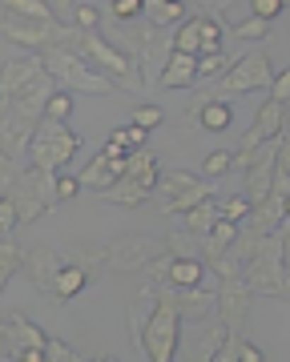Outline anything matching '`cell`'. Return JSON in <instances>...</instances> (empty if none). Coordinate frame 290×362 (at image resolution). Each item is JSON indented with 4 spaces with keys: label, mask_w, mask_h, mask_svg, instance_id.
I'll return each mask as SVG.
<instances>
[{
    "label": "cell",
    "mask_w": 290,
    "mask_h": 362,
    "mask_svg": "<svg viewBox=\"0 0 290 362\" xmlns=\"http://www.w3.org/2000/svg\"><path fill=\"white\" fill-rule=\"evenodd\" d=\"M149 294H153V314L145 318V330L137 334V350L145 354V362H173L178 346H182V314H178L173 290L149 286Z\"/></svg>",
    "instance_id": "cell-1"
},
{
    "label": "cell",
    "mask_w": 290,
    "mask_h": 362,
    "mask_svg": "<svg viewBox=\"0 0 290 362\" xmlns=\"http://www.w3.org/2000/svg\"><path fill=\"white\" fill-rule=\"evenodd\" d=\"M274 77L278 73H274V65H270L266 49H254V52H246V57H238L234 69H230L210 93H202V101H230V97H246V93H254V89L270 93Z\"/></svg>",
    "instance_id": "cell-2"
},
{
    "label": "cell",
    "mask_w": 290,
    "mask_h": 362,
    "mask_svg": "<svg viewBox=\"0 0 290 362\" xmlns=\"http://www.w3.org/2000/svg\"><path fill=\"white\" fill-rule=\"evenodd\" d=\"M57 177H61V173H53V169L28 165V169H21L16 181L4 189V197L16 202V214H21L25 226L37 221V218H45V214L57 206Z\"/></svg>",
    "instance_id": "cell-3"
},
{
    "label": "cell",
    "mask_w": 290,
    "mask_h": 362,
    "mask_svg": "<svg viewBox=\"0 0 290 362\" xmlns=\"http://www.w3.org/2000/svg\"><path fill=\"white\" fill-rule=\"evenodd\" d=\"M40 61H45V69H49L65 89L89 93V97H105V93L117 89L105 73H97V69H93L81 52H73V49H49V52H40Z\"/></svg>",
    "instance_id": "cell-4"
},
{
    "label": "cell",
    "mask_w": 290,
    "mask_h": 362,
    "mask_svg": "<svg viewBox=\"0 0 290 362\" xmlns=\"http://www.w3.org/2000/svg\"><path fill=\"white\" fill-rule=\"evenodd\" d=\"M242 282L250 286V294L282 298V282H286V242H282V230L270 233L262 246L254 250V258L246 262Z\"/></svg>",
    "instance_id": "cell-5"
},
{
    "label": "cell",
    "mask_w": 290,
    "mask_h": 362,
    "mask_svg": "<svg viewBox=\"0 0 290 362\" xmlns=\"http://www.w3.org/2000/svg\"><path fill=\"white\" fill-rule=\"evenodd\" d=\"M158 157H153V149H137V153H129V169H125V177L109 189V202L113 206H125V209H137L145 206V197L158 189Z\"/></svg>",
    "instance_id": "cell-6"
},
{
    "label": "cell",
    "mask_w": 290,
    "mask_h": 362,
    "mask_svg": "<svg viewBox=\"0 0 290 362\" xmlns=\"http://www.w3.org/2000/svg\"><path fill=\"white\" fill-rule=\"evenodd\" d=\"M210 197H218L214 194V181H202V177H194V173H161V181H158V206H161V214H190V209H198L202 202H210Z\"/></svg>",
    "instance_id": "cell-7"
},
{
    "label": "cell",
    "mask_w": 290,
    "mask_h": 362,
    "mask_svg": "<svg viewBox=\"0 0 290 362\" xmlns=\"http://www.w3.org/2000/svg\"><path fill=\"white\" fill-rule=\"evenodd\" d=\"M85 145V137H77V133L69 129V125H53V121H40L37 137H33V145H28V153H33V165L40 169H65L73 157H77V149Z\"/></svg>",
    "instance_id": "cell-8"
},
{
    "label": "cell",
    "mask_w": 290,
    "mask_h": 362,
    "mask_svg": "<svg viewBox=\"0 0 290 362\" xmlns=\"http://www.w3.org/2000/svg\"><path fill=\"white\" fill-rule=\"evenodd\" d=\"M166 254H170L166 242H153V238H141V233H121V238H113L105 246V270L137 274V270H149Z\"/></svg>",
    "instance_id": "cell-9"
},
{
    "label": "cell",
    "mask_w": 290,
    "mask_h": 362,
    "mask_svg": "<svg viewBox=\"0 0 290 362\" xmlns=\"http://www.w3.org/2000/svg\"><path fill=\"white\" fill-rule=\"evenodd\" d=\"M45 77H49V69H45L40 57H8V61H4V73H0V97H4V109L16 105L25 93H33Z\"/></svg>",
    "instance_id": "cell-10"
},
{
    "label": "cell",
    "mask_w": 290,
    "mask_h": 362,
    "mask_svg": "<svg viewBox=\"0 0 290 362\" xmlns=\"http://www.w3.org/2000/svg\"><path fill=\"white\" fill-rule=\"evenodd\" d=\"M109 40H113V49H121L125 57H129L133 65H137V73L145 77V69H149L153 52H158V40H153V25H149V21H137V25H117Z\"/></svg>",
    "instance_id": "cell-11"
},
{
    "label": "cell",
    "mask_w": 290,
    "mask_h": 362,
    "mask_svg": "<svg viewBox=\"0 0 290 362\" xmlns=\"http://www.w3.org/2000/svg\"><path fill=\"white\" fill-rule=\"evenodd\" d=\"M69 262L57 254V250L49 246H37L25 254V278L33 282V290L45 298H57V278H61V270H65Z\"/></svg>",
    "instance_id": "cell-12"
},
{
    "label": "cell",
    "mask_w": 290,
    "mask_h": 362,
    "mask_svg": "<svg viewBox=\"0 0 290 362\" xmlns=\"http://www.w3.org/2000/svg\"><path fill=\"white\" fill-rule=\"evenodd\" d=\"M0 346H4V358H16L21 350H49V334L33 326L25 314H4V322H0Z\"/></svg>",
    "instance_id": "cell-13"
},
{
    "label": "cell",
    "mask_w": 290,
    "mask_h": 362,
    "mask_svg": "<svg viewBox=\"0 0 290 362\" xmlns=\"http://www.w3.org/2000/svg\"><path fill=\"white\" fill-rule=\"evenodd\" d=\"M250 286L246 282H222L218 286V322L230 330V334H242L246 330V314H250Z\"/></svg>",
    "instance_id": "cell-14"
},
{
    "label": "cell",
    "mask_w": 290,
    "mask_h": 362,
    "mask_svg": "<svg viewBox=\"0 0 290 362\" xmlns=\"http://www.w3.org/2000/svg\"><path fill=\"white\" fill-rule=\"evenodd\" d=\"M125 169H129V157H105L97 153L89 165L81 169V189H93V194H109L121 177H125Z\"/></svg>",
    "instance_id": "cell-15"
},
{
    "label": "cell",
    "mask_w": 290,
    "mask_h": 362,
    "mask_svg": "<svg viewBox=\"0 0 290 362\" xmlns=\"http://www.w3.org/2000/svg\"><path fill=\"white\" fill-rule=\"evenodd\" d=\"M230 342V330H226L218 318H210V322L198 326V334L185 342V362H214V354Z\"/></svg>",
    "instance_id": "cell-16"
},
{
    "label": "cell",
    "mask_w": 290,
    "mask_h": 362,
    "mask_svg": "<svg viewBox=\"0 0 290 362\" xmlns=\"http://www.w3.org/2000/svg\"><path fill=\"white\" fill-rule=\"evenodd\" d=\"M198 57H185V52H173L166 57V69H161L158 85L161 89H194L198 85Z\"/></svg>",
    "instance_id": "cell-17"
},
{
    "label": "cell",
    "mask_w": 290,
    "mask_h": 362,
    "mask_svg": "<svg viewBox=\"0 0 290 362\" xmlns=\"http://www.w3.org/2000/svg\"><path fill=\"white\" fill-rule=\"evenodd\" d=\"M173 302H178V314L190 318V322H206L210 314H218V290H173Z\"/></svg>",
    "instance_id": "cell-18"
},
{
    "label": "cell",
    "mask_w": 290,
    "mask_h": 362,
    "mask_svg": "<svg viewBox=\"0 0 290 362\" xmlns=\"http://www.w3.org/2000/svg\"><path fill=\"white\" fill-rule=\"evenodd\" d=\"M194 121H198L206 133H226L230 125H234V109L226 101H194Z\"/></svg>",
    "instance_id": "cell-19"
},
{
    "label": "cell",
    "mask_w": 290,
    "mask_h": 362,
    "mask_svg": "<svg viewBox=\"0 0 290 362\" xmlns=\"http://www.w3.org/2000/svg\"><path fill=\"white\" fill-rule=\"evenodd\" d=\"M202 282H206V262L202 258H173L170 262V278H166L170 290H198Z\"/></svg>",
    "instance_id": "cell-20"
},
{
    "label": "cell",
    "mask_w": 290,
    "mask_h": 362,
    "mask_svg": "<svg viewBox=\"0 0 290 362\" xmlns=\"http://www.w3.org/2000/svg\"><path fill=\"white\" fill-rule=\"evenodd\" d=\"M185 13H190V4L185 0H145V21L153 28H182L185 25Z\"/></svg>",
    "instance_id": "cell-21"
},
{
    "label": "cell",
    "mask_w": 290,
    "mask_h": 362,
    "mask_svg": "<svg viewBox=\"0 0 290 362\" xmlns=\"http://www.w3.org/2000/svg\"><path fill=\"white\" fill-rule=\"evenodd\" d=\"M234 242H238V226H234V221H218L210 238H206V242H198V246H202V262H206V266H214L218 258H226V254L234 250Z\"/></svg>",
    "instance_id": "cell-22"
},
{
    "label": "cell",
    "mask_w": 290,
    "mask_h": 362,
    "mask_svg": "<svg viewBox=\"0 0 290 362\" xmlns=\"http://www.w3.org/2000/svg\"><path fill=\"white\" fill-rule=\"evenodd\" d=\"M218 221H222V209H218V197H210V202H202L198 209H190V214H185V233H190V238H198V242H206Z\"/></svg>",
    "instance_id": "cell-23"
},
{
    "label": "cell",
    "mask_w": 290,
    "mask_h": 362,
    "mask_svg": "<svg viewBox=\"0 0 290 362\" xmlns=\"http://www.w3.org/2000/svg\"><path fill=\"white\" fill-rule=\"evenodd\" d=\"M89 282H93L89 270H81V266H65V270H61V278H57V298H53V302L61 306V302H69V298H77Z\"/></svg>",
    "instance_id": "cell-24"
},
{
    "label": "cell",
    "mask_w": 290,
    "mask_h": 362,
    "mask_svg": "<svg viewBox=\"0 0 290 362\" xmlns=\"http://www.w3.org/2000/svg\"><path fill=\"white\" fill-rule=\"evenodd\" d=\"M198 25H202V57H218V52H222V45H226L222 16L202 13V16H198Z\"/></svg>",
    "instance_id": "cell-25"
},
{
    "label": "cell",
    "mask_w": 290,
    "mask_h": 362,
    "mask_svg": "<svg viewBox=\"0 0 290 362\" xmlns=\"http://www.w3.org/2000/svg\"><path fill=\"white\" fill-rule=\"evenodd\" d=\"M173 52H185V57H202V25H198V16H190L178 33H173Z\"/></svg>",
    "instance_id": "cell-26"
},
{
    "label": "cell",
    "mask_w": 290,
    "mask_h": 362,
    "mask_svg": "<svg viewBox=\"0 0 290 362\" xmlns=\"http://www.w3.org/2000/svg\"><path fill=\"white\" fill-rule=\"evenodd\" d=\"M4 16H25V21H57L45 0H4Z\"/></svg>",
    "instance_id": "cell-27"
},
{
    "label": "cell",
    "mask_w": 290,
    "mask_h": 362,
    "mask_svg": "<svg viewBox=\"0 0 290 362\" xmlns=\"http://www.w3.org/2000/svg\"><path fill=\"white\" fill-rule=\"evenodd\" d=\"M16 270L25 274V254L16 250L13 238H0V286L13 282V274H16Z\"/></svg>",
    "instance_id": "cell-28"
},
{
    "label": "cell",
    "mask_w": 290,
    "mask_h": 362,
    "mask_svg": "<svg viewBox=\"0 0 290 362\" xmlns=\"http://www.w3.org/2000/svg\"><path fill=\"white\" fill-rule=\"evenodd\" d=\"M65 262L69 266H81V270H89V274H97V270H105V246H73L65 254Z\"/></svg>",
    "instance_id": "cell-29"
},
{
    "label": "cell",
    "mask_w": 290,
    "mask_h": 362,
    "mask_svg": "<svg viewBox=\"0 0 290 362\" xmlns=\"http://www.w3.org/2000/svg\"><path fill=\"white\" fill-rule=\"evenodd\" d=\"M105 16L113 21V25H137V21L145 16V0H113Z\"/></svg>",
    "instance_id": "cell-30"
},
{
    "label": "cell",
    "mask_w": 290,
    "mask_h": 362,
    "mask_svg": "<svg viewBox=\"0 0 290 362\" xmlns=\"http://www.w3.org/2000/svg\"><path fill=\"white\" fill-rule=\"evenodd\" d=\"M218 209H222V221H234V226H242V221L254 214V206L246 202V194H234V197H218Z\"/></svg>",
    "instance_id": "cell-31"
},
{
    "label": "cell",
    "mask_w": 290,
    "mask_h": 362,
    "mask_svg": "<svg viewBox=\"0 0 290 362\" xmlns=\"http://www.w3.org/2000/svg\"><path fill=\"white\" fill-rule=\"evenodd\" d=\"M230 69H234V61H230L226 52H218V57H198V77L202 81H214V85H218Z\"/></svg>",
    "instance_id": "cell-32"
},
{
    "label": "cell",
    "mask_w": 290,
    "mask_h": 362,
    "mask_svg": "<svg viewBox=\"0 0 290 362\" xmlns=\"http://www.w3.org/2000/svg\"><path fill=\"white\" fill-rule=\"evenodd\" d=\"M101 21H105V13H101L97 4H73V28H81V33H97Z\"/></svg>",
    "instance_id": "cell-33"
},
{
    "label": "cell",
    "mask_w": 290,
    "mask_h": 362,
    "mask_svg": "<svg viewBox=\"0 0 290 362\" xmlns=\"http://www.w3.org/2000/svg\"><path fill=\"white\" fill-rule=\"evenodd\" d=\"M69 117H73V93L61 89L53 101H49V109H45V121H53V125H65Z\"/></svg>",
    "instance_id": "cell-34"
},
{
    "label": "cell",
    "mask_w": 290,
    "mask_h": 362,
    "mask_svg": "<svg viewBox=\"0 0 290 362\" xmlns=\"http://www.w3.org/2000/svg\"><path fill=\"white\" fill-rule=\"evenodd\" d=\"M202 169H206V181L222 177V173H230V169H234V153H226V149H214V153L202 157Z\"/></svg>",
    "instance_id": "cell-35"
},
{
    "label": "cell",
    "mask_w": 290,
    "mask_h": 362,
    "mask_svg": "<svg viewBox=\"0 0 290 362\" xmlns=\"http://www.w3.org/2000/svg\"><path fill=\"white\" fill-rule=\"evenodd\" d=\"M161 121H166V113H161L158 105H149V101H145V105H137V109H133V125H141L145 133H149V129H158Z\"/></svg>",
    "instance_id": "cell-36"
},
{
    "label": "cell",
    "mask_w": 290,
    "mask_h": 362,
    "mask_svg": "<svg viewBox=\"0 0 290 362\" xmlns=\"http://www.w3.org/2000/svg\"><path fill=\"white\" fill-rule=\"evenodd\" d=\"M266 33H270V25H266V21H258V16H250V21H238V25H234V37L238 40H262Z\"/></svg>",
    "instance_id": "cell-37"
},
{
    "label": "cell",
    "mask_w": 290,
    "mask_h": 362,
    "mask_svg": "<svg viewBox=\"0 0 290 362\" xmlns=\"http://www.w3.org/2000/svg\"><path fill=\"white\" fill-rule=\"evenodd\" d=\"M16 221H21V214H16V202H13V197H0V233H4V238H13Z\"/></svg>",
    "instance_id": "cell-38"
},
{
    "label": "cell",
    "mask_w": 290,
    "mask_h": 362,
    "mask_svg": "<svg viewBox=\"0 0 290 362\" xmlns=\"http://www.w3.org/2000/svg\"><path fill=\"white\" fill-rule=\"evenodd\" d=\"M246 8H250V16H258V21H266V25H270V21H274L286 4H282V0H250Z\"/></svg>",
    "instance_id": "cell-39"
},
{
    "label": "cell",
    "mask_w": 290,
    "mask_h": 362,
    "mask_svg": "<svg viewBox=\"0 0 290 362\" xmlns=\"http://www.w3.org/2000/svg\"><path fill=\"white\" fill-rule=\"evenodd\" d=\"M166 250H170V258H202V254H194V238H166Z\"/></svg>",
    "instance_id": "cell-40"
},
{
    "label": "cell",
    "mask_w": 290,
    "mask_h": 362,
    "mask_svg": "<svg viewBox=\"0 0 290 362\" xmlns=\"http://www.w3.org/2000/svg\"><path fill=\"white\" fill-rule=\"evenodd\" d=\"M266 97H270V101H278V105H290V69H282V73H278Z\"/></svg>",
    "instance_id": "cell-41"
},
{
    "label": "cell",
    "mask_w": 290,
    "mask_h": 362,
    "mask_svg": "<svg viewBox=\"0 0 290 362\" xmlns=\"http://www.w3.org/2000/svg\"><path fill=\"white\" fill-rule=\"evenodd\" d=\"M77 194H81V177L61 173V177H57V202H73Z\"/></svg>",
    "instance_id": "cell-42"
},
{
    "label": "cell",
    "mask_w": 290,
    "mask_h": 362,
    "mask_svg": "<svg viewBox=\"0 0 290 362\" xmlns=\"http://www.w3.org/2000/svg\"><path fill=\"white\" fill-rule=\"evenodd\" d=\"M214 362H242V334H230V342L214 354Z\"/></svg>",
    "instance_id": "cell-43"
},
{
    "label": "cell",
    "mask_w": 290,
    "mask_h": 362,
    "mask_svg": "<svg viewBox=\"0 0 290 362\" xmlns=\"http://www.w3.org/2000/svg\"><path fill=\"white\" fill-rule=\"evenodd\" d=\"M242 362H266V354L254 346L250 338H242Z\"/></svg>",
    "instance_id": "cell-44"
},
{
    "label": "cell",
    "mask_w": 290,
    "mask_h": 362,
    "mask_svg": "<svg viewBox=\"0 0 290 362\" xmlns=\"http://www.w3.org/2000/svg\"><path fill=\"white\" fill-rule=\"evenodd\" d=\"M16 362H49V350H21V354H16Z\"/></svg>",
    "instance_id": "cell-45"
},
{
    "label": "cell",
    "mask_w": 290,
    "mask_h": 362,
    "mask_svg": "<svg viewBox=\"0 0 290 362\" xmlns=\"http://www.w3.org/2000/svg\"><path fill=\"white\" fill-rule=\"evenodd\" d=\"M282 242H286V266H290V226L282 230Z\"/></svg>",
    "instance_id": "cell-46"
},
{
    "label": "cell",
    "mask_w": 290,
    "mask_h": 362,
    "mask_svg": "<svg viewBox=\"0 0 290 362\" xmlns=\"http://www.w3.org/2000/svg\"><path fill=\"white\" fill-rule=\"evenodd\" d=\"M282 298H290V266H286V282H282Z\"/></svg>",
    "instance_id": "cell-47"
},
{
    "label": "cell",
    "mask_w": 290,
    "mask_h": 362,
    "mask_svg": "<svg viewBox=\"0 0 290 362\" xmlns=\"http://www.w3.org/2000/svg\"><path fill=\"white\" fill-rule=\"evenodd\" d=\"M286 221H290V197H286Z\"/></svg>",
    "instance_id": "cell-48"
},
{
    "label": "cell",
    "mask_w": 290,
    "mask_h": 362,
    "mask_svg": "<svg viewBox=\"0 0 290 362\" xmlns=\"http://www.w3.org/2000/svg\"><path fill=\"white\" fill-rule=\"evenodd\" d=\"M93 362H105V358H93Z\"/></svg>",
    "instance_id": "cell-49"
},
{
    "label": "cell",
    "mask_w": 290,
    "mask_h": 362,
    "mask_svg": "<svg viewBox=\"0 0 290 362\" xmlns=\"http://www.w3.org/2000/svg\"><path fill=\"white\" fill-rule=\"evenodd\" d=\"M105 362H117V358H105Z\"/></svg>",
    "instance_id": "cell-50"
}]
</instances>
